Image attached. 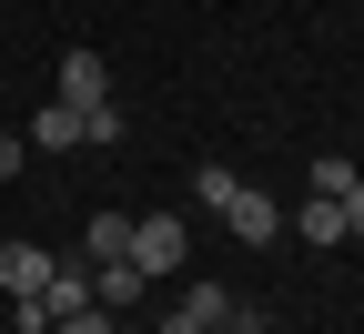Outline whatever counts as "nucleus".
Returning a JSON list of instances; mask_svg holds the SVG:
<instances>
[{
	"label": "nucleus",
	"mask_w": 364,
	"mask_h": 334,
	"mask_svg": "<svg viewBox=\"0 0 364 334\" xmlns=\"http://www.w3.org/2000/svg\"><path fill=\"white\" fill-rule=\"evenodd\" d=\"M193 193H203V203H213L223 223H233L243 244H284V203H273V193H253L243 172H223V162H203V172H193Z\"/></svg>",
	"instance_id": "nucleus-1"
},
{
	"label": "nucleus",
	"mask_w": 364,
	"mask_h": 334,
	"mask_svg": "<svg viewBox=\"0 0 364 334\" xmlns=\"http://www.w3.org/2000/svg\"><path fill=\"white\" fill-rule=\"evenodd\" d=\"M182 254H193L182 213H142V223H132V263H142V273H182Z\"/></svg>",
	"instance_id": "nucleus-2"
},
{
	"label": "nucleus",
	"mask_w": 364,
	"mask_h": 334,
	"mask_svg": "<svg viewBox=\"0 0 364 334\" xmlns=\"http://www.w3.org/2000/svg\"><path fill=\"white\" fill-rule=\"evenodd\" d=\"M51 102H71V112L112 102V61H102V51H61V91H51Z\"/></svg>",
	"instance_id": "nucleus-3"
},
{
	"label": "nucleus",
	"mask_w": 364,
	"mask_h": 334,
	"mask_svg": "<svg viewBox=\"0 0 364 334\" xmlns=\"http://www.w3.org/2000/svg\"><path fill=\"white\" fill-rule=\"evenodd\" d=\"M21 142H31V152H81V142H91V122H81V112H71V102H41V112H31V132H21Z\"/></svg>",
	"instance_id": "nucleus-4"
},
{
	"label": "nucleus",
	"mask_w": 364,
	"mask_h": 334,
	"mask_svg": "<svg viewBox=\"0 0 364 334\" xmlns=\"http://www.w3.org/2000/svg\"><path fill=\"white\" fill-rule=\"evenodd\" d=\"M51 244H0V294H41V283H51Z\"/></svg>",
	"instance_id": "nucleus-5"
},
{
	"label": "nucleus",
	"mask_w": 364,
	"mask_h": 334,
	"mask_svg": "<svg viewBox=\"0 0 364 334\" xmlns=\"http://www.w3.org/2000/svg\"><path fill=\"white\" fill-rule=\"evenodd\" d=\"M132 254V213H91L81 223V263H122Z\"/></svg>",
	"instance_id": "nucleus-6"
},
{
	"label": "nucleus",
	"mask_w": 364,
	"mask_h": 334,
	"mask_svg": "<svg viewBox=\"0 0 364 334\" xmlns=\"http://www.w3.org/2000/svg\"><path fill=\"white\" fill-rule=\"evenodd\" d=\"M223 314H233V304H223V283H193V294H182V314H172L162 334H213Z\"/></svg>",
	"instance_id": "nucleus-7"
},
{
	"label": "nucleus",
	"mask_w": 364,
	"mask_h": 334,
	"mask_svg": "<svg viewBox=\"0 0 364 334\" xmlns=\"http://www.w3.org/2000/svg\"><path fill=\"white\" fill-rule=\"evenodd\" d=\"M41 294H51V324L81 314V304H91V263H51V283H41Z\"/></svg>",
	"instance_id": "nucleus-8"
},
{
	"label": "nucleus",
	"mask_w": 364,
	"mask_h": 334,
	"mask_svg": "<svg viewBox=\"0 0 364 334\" xmlns=\"http://www.w3.org/2000/svg\"><path fill=\"white\" fill-rule=\"evenodd\" d=\"M304 244H354V233H344V203L314 193V203H304Z\"/></svg>",
	"instance_id": "nucleus-9"
},
{
	"label": "nucleus",
	"mask_w": 364,
	"mask_h": 334,
	"mask_svg": "<svg viewBox=\"0 0 364 334\" xmlns=\"http://www.w3.org/2000/svg\"><path fill=\"white\" fill-rule=\"evenodd\" d=\"M354 182H364V162H354V152H334V162H314V193H324V203H344Z\"/></svg>",
	"instance_id": "nucleus-10"
},
{
	"label": "nucleus",
	"mask_w": 364,
	"mask_h": 334,
	"mask_svg": "<svg viewBox=\"0 0 364 334\" xmlns=\"http://www.w3.org/2000/svg\"><path fill=\"white\" fill-rule=\"evenodd\" d=\"M11 324L21 334H51V294H11Z\"/></svg>",
	"instance_id": "nucleus-11"
},
{
	"label": "nucleus",
	"mask_w": 364,
	"mask_h": 334,
	"mask_svg": "<svg viewBox=\"0 0 364 334\" xmlns=\"http://www.w3.org/2000/svg\"><path fill=\"white\" fill-rule=\"evenodd\" d=\"M112 324H122V314H102V304H81V314H61L51 334H112Z\"/></svg>",
	"instance_id": "nucleus-12"
},
{
	"label": "nucleus",
	"mask_w": 364,
	"mask_h": 334,
	"mask_svg": "<svg viewBox=\"0 0 364 334\" xmlns=\"http://www.w3.org/2000/svg\"><path fill=\"white\" fill-rule=\"evenodd\" d=\"M21 162H31V142H21V132H0V182H11Z\"/></svg>",
	"instance_id": "nucleus-13"
},
{
	"label": "nucleus",
	"mask_w": 364,
	"mask_h": 334,
	"mask_svg": "<svg viewBox=\"0 0 364 334\" xmlns=\"http://www.w3.org/2000/svg\"><path fill=\"white\" fill-rule=\"evenodd\" d=\"M354 162H364V132H354Z\"/></svg>",
	"instance_id": "nucleus-14"
},
{
	"label": "nucleus",
	"mask_w": 364,
	"mask_h": 334,
	"mask_svg": "<svg viewBox=\"0 0 364 334\" xmlns=\"http://www.w3.org/2000/svg\"><path fill=\"white\" fill-rule=\"evenodd\" d=\"M112 334H142V324H112Z\"/></svg>",
	"instance_id": "nucleus-15"
}]
</instances>
